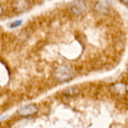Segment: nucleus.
Wrapping results in <instances>:
<instances>
[{"instance_id": "8", "label": "nucleus", "mask_w": 128, "mask_h": 128, "mask_svg": "<svg viewBox=\"0 0 128 128\" xmlns=\"http://www.w3.org/2000/svg\"><path fill=\"white\" fill-rule=\"evenodd\" d=\"M22 20H16V21H14V22H11V23H10V28H16V27L20 26L22 24Z\"/></svg>"}, {"instance_id": "5", "label": "nucleus", "mask_w": 128, "mask_h": 128, "mask_svg": "<svg viewBox=\"0 0 128 128\" xmlns=\"http://www.w3.org/2000/svg\"><path fill=\"white\" fill-rule=\"evenodd\" d=\"M111 4L110 0H98L95 4V10L103 14H107L110 11Z\"/></svg>"}, {"instance_id": "1", "label": "nucleus", "mask_w": 128, "mask_h": 128, "mask_svg": "<svg viewBox=\"0 0 128 128\" xmlns=\"http://www.w3.org/2000/svg\"><path fill=\"white\" fill-rule=\"evenodd\" d=\"M74 76L73 70L67 65L57 67L54 70V77L59 82H65L70 80Z\"/></svg>"}, {"instance_id": "2", "label": "nucleus", "mask_w": 128, "mask_h": 128, "mask_svg": "<svg viewBox=\"0 0 128 128\" xmlns=\"http://www.w3.org/2000/svg\"><path fill=\"white\" fill-rule=\"evenodd\" d=\"M72 14L75 15H82L87 10V4L84 0H74L70 5Z\"/></svg>"}, {"instance_id": "4", "label": "nucleus", "mask_w": 128, "mask_h": 128, "mask_svg": "<svg viewBox=\"0 0 128 128\" xmlns=\"http://www.w3.org/2000/svg\"><path fill=\"white\" fill-rule=\"evenodd\" d=\"M13 10L18 14L28 11L31 8V3L28 0H14L12 4Z\"/></svg>"}, {"instance_id": "9", "label": "nucleus", "mask_w": 128, "mask_h": 128, "mask_svg": "<svg viewBox=\"0 0 128 128\" xmlns=\"http://www.w3.org/2000/svg\"><path fill=\"white\" fill-rule=\"evenodd\" d=\"M121 2H122L125 4H128V0H121Z\"/></svg>"}, {"instance_id": "3", "label": "nucleus", "mask_w": 128, "mask_h": 128, "mask_svg": "<svg viewBox=\"0 0 128 128\" xmlns=\"http://www.w3.org/2000/svg\"><path fill=\"white\" fill-rule=\"evenodd\" d=\"M38 112V108L34 104H28L20 106L17 110V114L22 117H28L35 115Z\"/></svg>"}, {"instance_id": "6", "label": "nucleus", "mask_w": 128, "mask_h": 128, "mask_svg": "<svg viewBox=\"0 0 128 128\" xmlns=\"http://www.w3.org/2000/svg\"><path fill=\"white\" fill-rule=\"evenodd\" d=\"M110 91L112 93L118 95L124 94L127 91L126 86L123 83H116L110 86Z\"/></svg>"}, {"instance_id": "7", "label": "nucleus", "mask_w": 128, "mask_h": 128, "mask_svg": "<svg viewBox=\"0 0 128 128\" xmlns=\"http://www.w3.org/2000/svg\"><path fill=\"white\" fill-rule=\"evenodd\" d=\"M79 94H80V89L76 86L68 87L62 92L63 95H64L66 97H70V98L75 97V96L78 95Z\"/></svg>"}]
</instances>
